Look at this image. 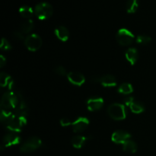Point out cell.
<instances>
[{
	"mask_svg": "<svg viewBox=\"0 0 156 156\" xmlns=\"http://www.w3.org/2000/svg\"><path fill=\"white\" fill-rule=\"evenodd\" d=\"M6 64V59L1 55L0 56V67H3Z\"/></svg>",
	"mask_w": 156,
	"mask_h": 156,
	"instance_id": "f546056e",
	"label": "cell"
},
{
	"mask_svg": "<svg viewBox=\"0 0 156 156\" xmlns=\"http://www.w3.org/2000/svg\"><path fill=\"white\" fill-rule=\"evenodd\" d=\"M12 82V78L9 75L5 73H1L0 74V84L2 87L9 86V84Z\"/></svg>",
	"mask_w": 156,
	"mask_h": 156,
	"instance_id": "603a6c76",
	"label": "cell"
},
{
	"mask_svg": "<svg viewBox=\"0 0 156 156\" xmlns=\"http://www.w3.org/2000/svg\"><path fill=\"white\" fill-rule=\"evenodd\" d=\"M0 117L2 124L13 133L21 132L23 126L27 123L26 117L18 116L15 114H7L1 111Z\"/></svg>",
	"mask_w": 156,
	"mask_h": 156,
	"instance_id": "6da1fadb",
	"label": "cell"
},
{
	"mask_svg": "<svg viewBox=\"0 0 156 156\" xmlns=\"http://www.w3.org/2000/svg\"><path fill=\"white\" fill-rule=\"evenodd\" d=\"M19 102V96L16 91H9L3 94L1 101V111L13 114Z\"/></svg>",
	"mask_w": 156,
	"mask_h": 156,
	"instance_id": "7a4b0ae2",
	"label": "cell"
},
{
	"mask_svg": "<svg viewBox=\"0 0 156 156\" xmlns=\"http://www.w3.org/2000/svg\"><path fill=\"white\" fill-rule=\"evenodd\" d=\"M20 142H21V137L15 133H10L6 134L3 138L1 149L2 150L5 148L11 147L12 146L19 144Z\"/></svg>",
	"mask_w": 156,
	"mask_h": 156,
	"instance_id": "ba28073f",
	"label": "cell"
},
{
	"mask_svg": "<svg viewBox=\"0 0 156 156\" xmlns=\"http://www.w3.org/2000/svg\"><path fill=\"white\" fill-rule=\"evenodd\" d=\"M73 130L74 133H82L87 129L89 120L86 117H79L73 123Z\"/></svg>",
	"mask_w": 156,
	"mask_h": 156,
	"instance_id": "30bf717a",
	"label": "cell"
},
{
	"mask_svg": "<svg viewBox=\"0 0 156 156\" xmlns=\"http://www.w3.org/2000/svg\"><path fill=\"white\" fill-rule=\"evenodd\" d=\"M131 111L134 114H141L145 111V107L143 103L137 101H134L129 106Z\"/></svg>",
	"mask_w": 156,
	"mask_h": 156,
	"instance_id": "ffe728a7",
	"label": "cell"
},
{
	"mask_svg": "<svg viewBox=\"0 0 156 156\" xmlns=\"http://www.w3.org/2000/svg\"><path fill=\"white\" fill-rule=\"evenodd\" d=\"M108 113L110 117L115 120H122L126 118V110L123 105L112 104L108 108Z\"/></svg>",
	"mask_w": 156,
	"mask_h": 156,
	"instance_id": "277c9868",
	"label": "cell"
},
{
	"mask_svg": "<svg viewBox=\"0 0 156 156\" xmlns=\"http://www.w3.org/2000/svg\"><path fill=\"white\" fill-rule=\"evenodd\" d=\"M139 0H127L126 3V12L129 14H133L138 10Z\"/></svg>",
	"mask_w": 156,
	"mask_h": 156,
	"instance_id": "d6986e66",
	"label": "cell"
},
{
	"mask_svg": "<svg viewBox=\"0 0 156 156\" xmlns=\"http://www.w3.org/2000/svg\"><path fill=\"white\" fill-rule=\"evenodd\" d=\"M116 39L120 45L129 46L134 41V35L130 30L126 28H121L117 31Z\"/></svg>",
	"mask_w": 156,
	"mask_h": 156,
	"instance_id": "5b68a950",
	"label": "cell"
},
{
	"mask_svg": "<svg viewBox=\"0 0 156 156\" xmlns=\"http://www.w3.org/2000/svg\"><path fill=\"white\" fill-rule=\"evenodd\" d=\"M98 82L105 87H114L117 85L115 77L112 75H105L101 77H98Z\"/></svg>",
	"mask_w": 156,
	"mask_h": 156,
	"instance_id": "4fadbf2b",
	"label": "cell"
},
{
	"mask_svg": "<svg viewBox=\"0 0 156 156\" xmlns=\"http://www.w3.org/2000/svg\"><path fill=\"white\" fill-rule=\"evenodd\" d=\"M123 149L125 152H129V153H135L138 149V146L135 142L129 140L123 144Z\"/></svg>",
	"mask_w": 156,
	"mask_h": 156,
	"instance_id": "e0dca14e",
	"label": "cell"
},
{
	"mask_svg": "<svg viewBox=\"0 0 156 156\" xmlns=\"http://www.w3.org/2000/svg\"><path fill=\"white\" fill-rule=\"evenodd\" d=\"M152 41V38L146 35H139L136 38V41L137 44H141V45H146V44H149Z\"/></svg>",
	"mask_w": 156,
	"mask_h": 156,
	"instance_id": "cb8c5ba5",
	"label": "cell"
},
{
	"mask_svg": "<svg viewBox=\"0 0 156 156\" xmlns=\"http://www.w3.org/2000/svg\"><path fill=\"white\" fill-rule=\"evenodd\" d=\"M14 36H15V37H16L17 39L18 40H24V36L23 35V34L21 33V32H19V31H16L14 33Z\"/></svg>",
	"mask_w": 156,
	"mask_h": 156,
	"instance_id": "f1b7e54d",
	"label": "cell"
},
{
	"mask_svg": "<svg viewBox=\"0 0 156 156\" xmlns=\"http://www.w3.org/2000/svg\"><path fill=\"white\" fill-rule=\"evenodd\" d=\"M34 14L38 19L46 20L50 18L53 14V8L47 2H40L35 6Z\"/></svg>",
	"mask_w": 156,
	"mask_h": 156,
	"instance_id": "3957f363",
	"label": "cell"
},
{
	"mask_svg": "<svg viewBox=\"0 0 156 156\" xmlns=\"http://www.w3.org/2000/svg\"><path fill=\"white\" fill-rule=\"evenodd\" d=\"M19 13L23 18L30 19L34 13V10L28 5H22L19 9Z\"/></svg>",
	"mask_w": 156,
	"mask_h": 156,
	"instance_id": "ac0fdd59",
	"label": "cell"
},
{
	"mask_svg": "<svg viewBox=\"0 0 156 156\" xmlns=\"http://www.w3.org/2000/svg\"><path fill=\"white\" fill-rule=\"evenodd\" d=\"M54 33L58 39L64 41V42L68 41L69 37V31L65 26H59V27H57L55 29Z\"/></svg>",
	"mask_w": 156,
	"mask_h": 156,
	"instance_id": "5bb4252c",
	"label": "cell"
},
{
	"mask_svg": "<svg viewBox=\"0 0 156 156\" xmlns=\"http://www.w3.org/2000/svg\"><path fill=\"white\" fill-rule=\"evenodd\" d=\"M54 71L56 72V74L59 75V76H66V75H68L67 74L66 69L64 68L63 66H56V68H55Z\"/></svg>",
	"mask_w": 156,
	"mask_h": 156,
	"instance_id": "484cf974",
	"label": "cell"
},
{
	"mask_svg": "<svg viewBox=\"0 0 156 156\" xmlns=\"http://www.w3.org/2000/svg\"><path fill=\"white\" fill-rule=\"evenodd\" d=\"M87 108L90 111H96L100 110L104 105L103 98L100 97H93L88 99L86 102Z\"/></svg>",
	"mask_w": 156,
	"mask_h": 156,
	"instance_id": "8fae6325",
	"label": "cell"
},
{
	"mask_svg": "<svg viewBox=\"0 0 156 156\" xmlns=\"http://www.w3.org/2000/svg\"><path fill=\"white\" fill-rule=\"evenodd\" d=\"M133 91V88L129 83H123L118 88V92L123 94H129Z\"/></svg>",
	"mask_w": 156,
	"mask_h": 156,
	"instance_id": "7402d4cb",
	"label": "cell"
},
{
	"mask_svg": "<svg viewBox=\"0 0 156 156\" xmlns=\"http://www.w3.org/2000/svg\"><path fill=\"white\" fill-rule=\"evenodd\" d=\"M0 48H1V50H5V51H8V50H10L11 49H12V46H11V44H9V42L5 39V38L3 37L2 39Z\"/></svg>",
	"mask_w": 156,
	"mask_h": 156,
	"instance_id": "d4e9b609",
	"label": "cell"
},
{
	"mask_svg": "<svg viewBox=\"0 0 156 156\" xmlns=\"http://www.w3.org/2000/svg\"><path fill=\"white\" fill-rule=\"evenodd\" d=\"M125 56H126V59H127L128 62H129L131 65H135L139 58L138 51L136 48H129L126 51Z\"/></svg>",
	"mask_w": 156,
	"mask_h": 156,
	"instance_id": "9a60e30c",
	"label": "cell"
},
{
	"mask_svg": "<svg viewBox=\"0 0 156 156\" xmlns=\"http://www.w3.org/2000/svg\"><path fill=\"white\" fill-rule=\"evenodd\" d=\"M34 24L33 20L28 19L26 21L23 22L21 25V30L22 33L27 34L34 28Z\"/></svg>",
	"mask_w": 156,
	"mask_h": 156,
	"instance_id": "44dd1931",
	"label": "cell"
},
{
	"mask_svg": "<svg viewBox=\"0 0 156 156\" xmlns=\"http://www.w3.org/2000/svg\"><path fill=\"white\" fill-rule=\"evenodd\" d=\"M42 145L41 139L37 136H32L29 138L20 148V151L24 153L32 152L39 149Z\"/></svg>",
	"mask_w": 156,
	"mask_h": 156,
	"instance_id": "52a82bcc",
	"label": "cell"
},
{
	"mask_svg": "<svg viewBox=\"0 0 156 156\" xmlns=\"http://www.w3.org/2000/svg\"><path fill=\"white\" fill-rule=\"evenodd\" d=\"M42 44L43 41L41 37L35 34L28 35L24 39V45L30 51H37L41 48Z\"/></svg>",
	"mask_w": 156,
	"mask_h": 156,
	"instance_id": "8992f818",
	"label": "cell"
},
{
	"mask_svg": "<svg viewBox=\"0 0 156 156\" xmlns=\"http://www.w3.org/2000/svg\"><path fill=\"white\" fill-rule=\"evenodd\" d=\"M135 101V99H134L133 97H131V96H129V97H126L124 99H123V103H124L125 105H126V106H130L131 104L133 103V102Z\"/></svg>",
	"mask_w": 156,
	"mask_h": 156,
	"instance_id": "4316f807",
	"label": "cell"
},
{
	"mask_svg": "<svg viewBox=\"0 0 156 156\" xmlns=\"http://www.w3.org/2000/svg\"><path fill=\"white\" fill-rule=\"evenodd\" d=\"M90 137L83 136H76L73 137L71 140L72 145L76 149H81L83 146L84 143H85L87 140H88Z\"/></svg>",
	"mask_w": 156,
	"mask_h": 156,
	"instance_id": "2e32d148",
	"label": "cell"
},
{
	"mask_svg": "<svg viewBox=\"0 0 156 156\" xmlns=\"http://www.w3.org/2000/svg\"><path fill=\"white\" fill-rule=\"evenodd\" d=\"M131 135L128 132L124 130H117L112 134L111 140L117 144H123L127 140H130Z\"/></svg>",
	"mask_w": 156,
	"mask_h": 156,
	"instance_id": "9c48e42d",
	"label": "cell"
},
{
	"mask_svg": "<svg viewBox=\"0 0 156 156\" xmlns=\"http://www.w3.org/2000/svg\"><path fill=\"white\" fill-rule=\"evenodd\" d=\"M60 124L62 125V126H69V125L73 124V123H71L69 119L67 118H62L60 120Z\"/></svg>",
	"mask_w": 156,
	"mask_h": 156,
	"instance_id": "83f0119b",
	"label": "cell"
},
{
	"mask_svg": "<svg viewBox=\"0 0 156 156\" xmlns=\"http://www.w3.org/2000/svg\"><path fill=\"white\" fill-rule=\"evenodd\" d=\"M68 80L71 82L73 85L81 86L85 82V78L82 73H77V72H71L67 75Z\"/></svg>",
	"mask_w": 156,
	"mask_h": 156,
	"instance_id": "7c38bea8",
	"label": "cell"
}]
</instances>
